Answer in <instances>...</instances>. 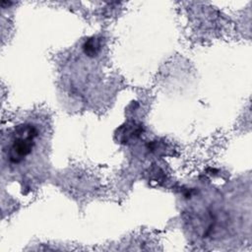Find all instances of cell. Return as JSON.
Listing matches in <instances>:
<instances>
[{
  "instance_id": "cell-1",
  "label": "cell",
  "mask_w": 252,
  "mask_h": 252,
  "mask_svg": "<svg viewBox=\"0 0 252 252\" xmlns=\"http://www.w3.org/2000/svg\"><path fill=\"white\" fill-rule=\"evenodd\" d=\"M36 137L37 130L33 125L30 123L18 125L15 128L14 139L8 152L9 160L12 163L22 162L32 153Z\"/></svg>"
},
{
  "instance_id": "cell-2",
  "label": "cell",
  "mask_w": 252,
  "mask_h": 252,
  "mask_svg": "<svg viewBox=\"0 0 252 252\" xmlns=\"http://www.w3.org/2000/svg\"><path fill=\"white\" fill-rule=\"evenodd\" d=\"M83 50L84 53L90 57H94L98 54L100 51V42L97 38L92 37L85 41L83 44Z\"/></svg>"
}]
</instances>
